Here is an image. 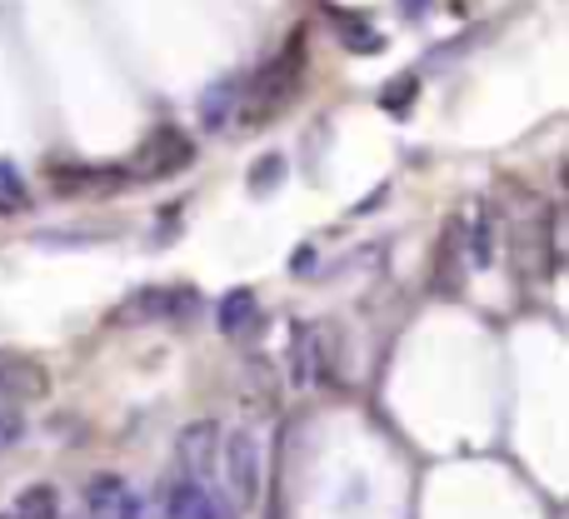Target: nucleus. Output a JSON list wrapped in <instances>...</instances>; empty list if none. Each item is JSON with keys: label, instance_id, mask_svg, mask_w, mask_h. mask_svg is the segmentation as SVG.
<instances>
[{"label": "nucleus", "instance_id": "1", "mask_svg": "<svg viewBox=\"0 0 569 519\" xmlns=\"http://www.w3.org/2000/svg\"><path fill=\"white\" fill-rule=\"evenodd\" d=\"M220 465H226V480H230V495H236L240 510L260 500V440L250 430H236V435H220Z\"/></svg>", "mask_w": 569, "mask_h": 519}, {"label": "nucleus", "instance_id": "2", "mask_svg": "<svg viewBox=\"0 0 569 519\" xmlns=\"http://www.w3.org/2000/svg\"><path fill=\"white\" fill-rule=\"evenodd\" d=\"M295 76H300V46L284 50L280 60H270V66L250 80V96H246V106H240V120H250V126H256V120L276 116V110L284 106V96L295 90Z\"/></svg>", "mask_w": 569, "mask_h": 519}, {"label": "nucleus", "instance_id": "3", "mask_svg": "<svg viewBox=\"0 0 569 519\" xmlns=\"http://www.w3.org/2000/svg\"><path fill=\"white\" fill-rule=\"evenodd\" d=\"M50 395V370L26 350H0V400L6 405H40Z\"/></svg>", "mask_w": 569, "mask_h": 519}, {"label": "nucleus", "instance_id": "4", "mask_svg": "<svg viewBox=\"0 0 569 519\" xmlns=\"http://www.w3.org/2000/svg\"><path fill=\"white\" fill-rule=\"evenodd\" d=\"M220 425L216 420H196V425H186L180 430V440H176V460H180V470H186V480L190 485H206L210 475L220 470Z\"/></svg>", "mask_w": 569, "mask_h": 519}, {"label": "nucleus", "instance_id": "5", "mask_svg": "<svg viewBox=\"0 0 569 519\" xmlns=\"http://www.w3.org/2000/svg\"><path fill=\"white\" fill-rule=\"evenodd\" d=\"M190 160H196V146H190L180 130H170V126H160L156 136L140 146V156H136V176L140 180H160V176H176V170H186Z\"/></svg>", "mask_w": 569, "mask_h": 519}, {"label": "nucleus", "instance_id": "6", "mask_svg": "<svg viewBox=\"0 0 569 519\" xmlns=\"http://www.w3.org/2000/svg\"><path fill=\"white\" fill-rule=\"evenodd\" d=\"M80 500H86L90 519H146V505L136 500V490H130L120 475H96V480H86Z\"/></svg>", "mask_w": 569, "mask_h": 519}, {"label": "nucleus", "instance_id": "7", "mask_svg": "<svg viewBox=\"0 0 569 519\" xmlns=\"http://www.w3.org/2000/svg\"><path fill=\"white\" fill-rule=\"evenodd\" d=\"M200 310V295L186 290V285H150V290H140L136 300H130V315L136 320H190V315Z\"/></svg>", "mask_w": 569, "mask_h": 519}, {"label": "nucleus", "instance_id": "8", "mask_svg": "<svg viewBox=\"0 0 569 519\" xmlns=\"http://www.w3.org/2000/svg\"><path fill=\"white\" fill-rule=\"evenodd\" d=\"M160 515L166 519H230V510L206 490V485H190V480L160 485Z\"/></svg>", "mask_w": 569, "mask_h": 519}, {"label": "nucleus", "instance_id": "9", "mask_svg": "<svg viewBox=\"0 0 569 519\" xmlns=\"http://www.w3.org/2000/svg\"><path fill=\"white\" fill-rule=\"evenodd\" d=\"M10 515L16 519H60V495L56 485H26V490L16 495V505H10Z\"/></svg>", "mask_w": 569, "mask_h": 519}, {"label": "nucleus", "instance_id": "10", "mask_svg": "<svg viewBox=\"0 0 569 519\" xmlns=\"http://www.w3.org/2000/svg\"><path fill=\"white\" fill-rule=\"evenodd\" d=\"M250 320H256V295H250V290H230L226 300H220V330H226V335H246Z\"/></svg>", "mask_w": 569, "mask_h": 519}, {"label": "nucleus", "instance_id": "11", "mask_svg": "<svg viewBox=\"0 0 569 519\" xmlns=\"http://www.w3.org/2000/svg\"><path fill=\"white\" fill-rule=\"evenodd\" d=\"M0 206L6 210H26V190H20V180H16V170L0 160Z\"/></svg>", "mask_w": 569, "mask_h": 519}, {"label": "nucleus", "instance_id": "12", "mask_svg": "<svg viewBox=\"0 0 569 519\" xmlns=\"http://www.w3.org/2000/svg\"><path fill=\"white\" fill-rule=\"evenodd\" d=\"M20 435H26V420H20V410L0 400V450H6V445H16Z\"/></svg>", "mask_w": 569, "mask_h": 519}]
</instances>
